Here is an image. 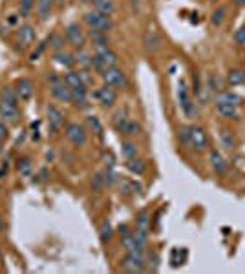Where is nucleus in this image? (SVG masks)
<instances>
[{
    "label": "nucleus",
    "mask_w": 245,
    "mask_h": 274,
    "mask_svg": "<svg viewBox=\"0 0 245 274\" xmlns=\"http://www.w3.org/2000/svg\"><path fill=\"white\" fill-rule=\"evenodd\" d=\"M159 263H161V256L156 248L152 250H146L145 252V270L148 272H157L159 270Z\"/></svg>",
    "instance_id": "nucleus-18"
},
{
    "label": "nucleus",
    "mask_w": 245,
    "mask_h": 274,
    "mask_svg": "<svg viewBox=\"0 0 245 274\" xmlns=\"http://www.w3.org/2000/svg\"><path fill=\"white\" fill-rule=\"evenodd\" d=\"M219 143H221V146L227 148V150H234L236 148V137L232 135V132L227 128L219 130Z\"/></svg>",
    "instance_id": "nucleus-25"
},
{
    "label": "nucleus",
    "mask_w": 245,
    "mask_h": 274,
    "mask_svg": "<svg viewBox=\"0 0 245 274\" xmlns=\"http://www.w3.org/2000/svg\"><path fill=\"white\" fill-rule=\"evenodd\" d=\"M79 75H81V79H83V83L86 86H90V84L94 83V77L90 75V70H79Z\"/></svg>",
    "instance_id": "nucleus-44"
},
{
    "label": "nucleus",
    "mask_w": 245,
    "mask_h": 274,
    "mask_svg": "<svg viewBox=\"0 0 245 274\" xmlns=\"http://www.w3.org/2000/svg\"><path fill=\"white\" fill-rule=\"evenodd\" d=\"M95 99L101 103V106H105V108H112L117 101V90L110 88L106 84H103L101 88H97V92L94 93Z\"/></svg>",
    "instance_id": "nucleus-12"
},
{
    "label": "nucleus",
    "mask_w": 245,
    "mask_h": 274,
    "mask_svg": "<svg viewBox=\"0 0 245 274\" xmlns=\"http://www.w3.org/2000/svg\"><path fill=\"white\" fill-rule=\"evenodd\" d=\"M64 135H66V139H68L73 146H77V148L84 146L86 141H88V130L79 123L66 124V126H64Z\"/></svg>",
    "instance_id": "nucleus-4"
},
{
    "label": "nucleus",
    "mask_w": 245,
    "mask_h": 274,
    "mask_svg": "<svg viewBox=\"0 0 245 274\" xmlns=\"http://www.w3.org/2000/svg\"><path fill=\"white\" fill-rule=\"evenodd\" d=\"M101 79L106 86L114 90H126L128 88V77L121 68H106L105 72H101Z\"/></svg>",
    "instance_id": "nucleus-1"
},
{
    "label": "nucleus",
    "mask_w": 245,
    "mask_h": 274,
    "mask_svg": "<svg viewBox=\"0 0 245 274\" xmlns=\"http://www.w3.org/2000/svg\"><path fill=\"white\" fill-rule=\"evenodd\" d=\"M136 225H137V230H141V232H150V225H152L150 212H148V210H141L136 217Z\"/></svg>",
    "instance_id": "nucleus-28"
},
{
    "label": "nucleus",
    "mask_w": 245,
    "mask_h": 274,
    "mask_svg": "<svg viewBox=\"0 0 245 274\" xmlns=\"http://www.w3.org/2000/svg\"><path fill=\"white\" fill-rule=\"evenodd\" d=\"M53 59H55V62L57 64H61V66H64L66 70H70V68L75 64V57H73L72 53L64 52V50H61V52H55L53 53Z\"/></svg>",
    "instance_id": "nucleus-27"
},
{
    "label": "nucleus",
    "mask_w": 245,
    "mask_h": 274,
    "mask_svg": "<svg viewBox=\"0 0 245 274\" xmlns=\"http://www.w3.org/2000/svg\"><path fill=\"white\" fill-rule=\"evenodd\" d=\"M223 19H225V8H218V10L212 13V17H210V21H212L214 26H221Z\"/></svg>",
    "instance_id": "nucleus-41"
},
{
    "label": "nucleus",
    "mask_w": 245,
    "mask_h": 274,
    "mask_svg": "<svg viewBox=\"0 0 245 274\" xmlns=\"http://www.w3.org/2000/svg\"><path fill=\"white\" fill-rule=\"evenodd\" d=\"M64 83L68 84L70 90H75V88H81V86H86V84L83 83V79H81V75H79V72H73V70H70L66 75H64Z\"/></svg>",
    "instance_id": "nucleus-30"
},
{
    "label": "nucleus",
    "mask_w": 245,
    "mask_h": 274,
    "mask_svg": "<svg viewBox=\"0 0 245 274\" xmlns=\"http://www.w3.org/2000/svg\"><path fill=\"white\" fill-rule=\"evenodd\" d=\"M187 146L196 152H205L209 148V137L203 128L199 126H188V141Z\"/></svg>",
    "instance_id": "nucleus-6"
},
{
    "label": "nucleus",
    "mask_w": 245,
    "mask_h": 274,
    "mask_svg": "<svg viewBox=\"0 0 245 274\" xmlns=\"http://www.w3.org/2000/svg\"><path fill=\"white\" fill-rule=\"evenodd\" d=\"M126 168L134 174V176H143L146 172V165L145 161L141 157H134V159H126Z\"/></svg>",
    "instance_id": "nucleus-26"
},
{
    "label": "nucleus",
    "mask_w": 245,
    "mask_h": 274,
    "mask_svg": "<svg viewBox=\"0 0 245 274\" xmlns=\"http://www.w3.org/2000/svg\"><path fill=\"white\" fill-rule=\"evenodd\" d=\"M209 161H210V166H212V170L218 174V176H225L227 172H229V163L225 159V155L221 154L219 150L212 148L209 154Z\"/></svg>",
    "instance_id": "nucleus-13"
},
{
    "label": "nucleus",
    "mask_w": 245,
    "mask_h": 274,
    "mask_svg": "<svg viewBox=\"0 0 245 274\" xmlns=\"http://www.w3.org/2000/svg\"><path fill=\"white\" fill-rule=\"evenodd\" d=\"M84 22H86V26L90 30H97V31H105L108 33L112 28H114V21H112V17L110 15H103L99 11H88L86 15H84Z\"/></svg>",
    "instance_id": "nucleus-2"
},
{
    "label": "nucleus",
    "mask_w": 245,
    "mask_h": 274,
    "mask_svg": "<svg viewBox=\"0 0 245 274\" xmlns=\"http://www.w3.org/2000/svg\"><path fill=\"white\" fill-rule=\"evenodd\" d=\"M145 48L148 52H157L159 48H161V37L157 35V31L154 30H148L145 33Z\"/></svg>",
    "instance_id": "nucleus-22"
},
{
    "label": "nucleus",
    "mask_w": 245,
    "mask_h": 274,
    "mask_svg": "<svg viewBox=\"0 0 245 274\" xmlns=\"http://www.w3.org/2000/svg\"><path fill=\"white\" fill-rule=\"evenodd\" d=\"M17 168H19V172H21L22 176H30V174H32V161L28 159V157H24V159H19V163H17Z\"/></svg>",
    "instance_id": "nucleus-39"
},
{
    "label": "nucleus",
    "mask_w": 245,
    "mask_h": 274,
    "mask_svg": "<svg viewBox=\"0 0 245 274\" xmlns=\"http://www.w3.org/2000/svg\"><path fill=\"white\" fill-rule=\"evenodd\" d=\"M216 110L218 114L225 119H238L240 117V112H238V106H232V104H216Z\"/></svg>",
    "instance_id": "nucleus-24"
},
{
    "label": "nucleus",
    "mask_w": 245,
    "mask_h": 274,
    "mask_svg": "<svg viewBox=\"0 0 245 274\" xmlns=\"http://www.w3.org/2000/svg\"><path fill=\"white\" fill-rule=\"evenodd\" d=\"M103 163H105V168H115V155L112 150H105L103 152Z\"/></svg>",
    "instance_id": "nucleus-40"
},
{
    "label": "nucleus",
    "mask_w": 245,
    "mask_h": 274,
    "mask_svg": "<svg viewBox=\"0 0 245 274\" xmlns=\"http://www.w3.org/2000/svg\"><path fill=\"white\" fill-rule=\"evenodd\" d=\"M177 99H179V106H181L183 114L192 119L194 115H196V106H194L192 99H190V95H188L187 84L183 83V81L179 83V88H177Z\"/></svg>",
    "instance_id": "nucleus-9"
},
{
    "label": "nucleus",
    "mask_w": 245,
    "mask_h": 274,
    "mask_svg": "<svg viewBox=\"0 0 245 274\" xmlns=\"http://www.w3.org/2000/svg\"><path fill=\"white\" fill-rule=\"evenodd\" d=\"M33 8H35V0H21L19 2V17L28 19V17L32 15Z\"/></svg>",
    "instance_id": "nucleus-37"
},
{
    "label": "nucleus",
    "mask_w": 245,
    "mask_h": 274,
    "mask_svg": "<svg viewBox=\"0 0 245 274\" xmlns=\"http://www.w3.org/2000/svg\"><path fill=\"white\" fill-rule=\"evenodd\" d=\"M216 104H232V106H240L241 104V97L238 95V93H234V92H221L216 95Z\"/></svg>",
    "instance_id": "nucleus-21"
},
{
    "label": "nucleus",
    "mask_w": 245,
    "mask_h": 274,
    "mask_svg": "<svg viewBox=\"0 0 245 274\" xmlns=\"http://www.w3.org/2000/svg\"><path fill=\"white\" fill-rule=\"evenodd\" d=\"M106 186H108V183H106L105 172H97L94 176V179H92V190L101 194V192L106 190Z\"/></svg>",
    "instance_id": "nucleus-34"
},
{
    "label": "nucleus",
    "mask_w": 245,
    "mask_h": 274,
    "mask_svg": "<svg viewBox=\"0 0 245 274\" xmlns=\"http://www.w3.org/2000/svg\"><path fill=\"white\" fill-rule=\"evenodd\" d=\"M64 39H66V42H68L70 46L75 48V50H84L86 41H88L86 33H84L83 28L79 26L77 22H72V24L66 26V30H64Z\"/></svg>",
    "instance_id": "nucleus-5"
},
{
    "label": "nucleus",
    "mask_w": 245,
    "mask_h": 274,
    "mask_svg": "<svg viewBox=\"0 0 245 274\" xmlns=\"http://www.w3.org/2000/svg\"><path fill=\"white\" fill-rule=\"evenodd\" d=\"M37 128H39V123H33L32 130H37ZM33 139H39V134H37V132H33Z\"/></svg>",
    "instance_id": "nucleus-47"
},
{
    "label": "nucleus",
    "mask_w": 245,
    "mask_h": 274,
    "mask_svg": "<svg viewBox=\"0 0 245 274\" xmlns=\"http://www.w3.org/2000/svg\"><path fill=\"white\" fill-rule=\"evenodd\" d=\"M95 57L99 59L101 64H103V68H114L119 64V57H117V53L112 50V48H97L95 50Z\"/></svg>",
    "instance_id": "nucleus-14"
},
{
    "label": "nucleus",
    "mask_w": 245,
    "mask_h": 274,
    "mask_svg": "<svg viewBox=\"0 0 245 274\" xmlns=\"http://www.w3.org/2000/svg\"><path fill=\"white\" fill-rule=\"evenodd\" d=\"M46 119H48V124H50V128H52L55 134H59V132L64 130V126H66V117H64V114L61 112V108H57V106L52 103L46 104Z\"/></svg>",
    "instance_id": "nucleus-8"
},
{
    "label": "nucleus",
    "mask_w": 245,
    "mask_h": 274,
    "mask_svg": "<svg viewBox=\"0 0 245 274\" xmlns=\"http://www.w3.org/2000/svg\"><path fill=\"white\" fill-rule=\"evenodd\" d=\"M121 269L126 272H143L145 270V254H126L121 261Z\"/></svg>",
    "instance_id": "nucleus-10"
},
{
    "label": "nucleus",
    "mask_w": 245,
    "mask_h": 274,
    "mask_svg": "<svg viewBox=\"0 0 245 274\" xmlns=\"http://www.w3.org/2000/svg\"><path fill=\"white\" fill-rule=\"evenodd\" d=\"M121 152H123V157H125V159H134V157H137V146L134 145L132 141H123Z\"/></svg>",
    "instance_id": "nucleus-38"
},
{
    "label": "nucleus",
    "mask_w": 245,
    "mask_h": 274,
    "mask_svg": "<svg viewBox=\"0 0 245 274\" xmlns=\"http://www.w3.org/2000/svg\"><path fill=\"white\" fill-rule=\"evenodd\" d=\"M234 42L238 46H245V28H240V30L234 31V35H232Z\"/></svg>",
    "instance_id": "nucleus-43"
},
{
    "label": "nucleus",
    "mask_w": 245,
    "mask_h": 274,
    "mask_svg": "<svg viewBox=\"0 0 245 274\" xmlns=\"http://www.w3.org/2000/svg\"><path fill=\"white\" fill-rule=\"evenodd\" d=\"M86 126H88V130L94 135L103 137V124H101V121H99L97 115H88V117H86Z\"/></svg>",
    "instance_id": "nucleus-32"
},
{
    "label": "nucleus",
    "mask_w": 245,
    "mask_h": 274,
    "mask_svg": "<svg viewBox=\"0 0 245 274\" xmlns=\"http://www.w3.org/2000/svg\"><path fill=\"white\" fill-rule=\"evenodd\" d=\"M95 11H99L103 15H112L115 11V4L114 0H92Z\"/></svg>",
    "instance_id": "nucleus-29"
},
{
    "label": "nucleus",
    "mask_w": 245,
    "mask_h": 274,
    "mask_svg": "<svg viewBox=\"0 0 245 274\" xmlns=\"http://www.w3.org/2000/svg\"><path fill=\"white\" fill-rule=\"evenodd\" d=\"M35 42V28L32 24H22L17 30V44L19 50H28Z\"/></svg>",
    "instance_id": "nucleus-11"
},
{
    "label": "nucleus",
    "mask_w": 245,
    "mask_h": 274,
    "mask_svg": "<svg viewBox=\"0 0 245 274\" xmlns=\"http://www.w3.org/2000/svg\"><path fill=\"white\" fill-rule=\"evenodd\" d=\"M117 234H119V238L123 239V238H126V236H130L132 234V230H130V227L128 225H119V228H117Z\"/></svg>",
    "instance_id": "nucleus-45"
},
{
    "label": "nucleus",
    "mask_w": 245,
    "mask_h": 274,
    "mask_svg": "<svg viewBox=\"0 0 245 274\" xmlns=\"http://www.w3.org/2000/svg\"><path fill=\"white\" fill-rule=\"evenodd\" d=\"M8 135H10V132H8V126H6L4 121L0 119V143L8 139Z\"/></svg>",
    "instance_id": "nucleus-46"
},
{
    "label": "nucleus",
    "mask_w": 245,
    "mask_h": 274,
    "mask_svg": "<svg viewBox=\"0 0 245 274\" xmlns=\"http://www.w3.org/2000/svg\"><path fill=\"white\" fill-rule=\"evenodd\" d=\"M121 241H123V247H125L126 254H145L146 252V248L143 247L139 241H137L134 234H130V236L123 238Z\"/></svg>",
    "instance_id": "nucleus-20"
},
{
    "label": "nucleus",
    "mask_w": 245,
    "mask_h": 274,
    "mask_svg": "<svg viewBox=\"0 0 245 274\" xmlns=\"http://www.w3.org/2000/svg\"><path fill=\"white\" fill-rule=\"evenodd\" d=\"M55 8V0H37V17L39 21L46 22L53 13Z\"/></svg>",
    "instance_id": "nucleus-17"
},
{
    "label": "nucleus",
    "mask_w": 245,
    "mask_h": 274,
    "mask_svg": "<svg viewBox=\"0 0 245 274\" xmlns=\"http://www.w3.org/2000/svg\"><path fill=\"white\" fill-rule=\"evenodd\" d=\"M114 126L115 130H117L121 135H125V137H136V135L141 134V124L137 123V121L126 119L123 114L115 115Z\"/></svg>",
    "instance_id": "nucleus-7"
},
{
    "label": "nucleus",
    "mask_w": 245,
    "mask_h": 274,
    "mask_svg": "<svg viewBox=\"0 0 245 274\" xmlns=\"http://www.w3.org/2000/svg\"><path fill=\"white\" fill-rule=\"evenodd\" d=\"M114 238V228L110 225V221H103L99 227V239L103 245H108Z\"/></svg>",
    "instance_id": "nucleus-31"
},
{
    "label": "nucleus",
    "mask_w": 245,
    "mask_h": 274,
    "mask_svg": "<svg viewBox=\"0 0 245 274\" xmlns=\"http://www.w3.org/2000/svg\"><path fill=\"white\" fill-rule=\"evenodd\" d=\"M17 19H19V17H11V19H10V24H15Z\"/></svg>",
    "instance_id": "nucleus-49"
},
{
    "label": "nucleus",
    "mask_w": 245,
    "mask_h": 274,
    "mask_svg": "<svg viewBox=\"0 0 245 274\" xmlns=\"http://www.w3.org/2000/svg\"><path fill=\"white\" fill-rule=\"evenodd\" d=\"M88 41L94 44V48H108L110 46V39H108V33L105 31H97V30H90L88 31Z\"/></svg>",
    "instance_id": "nucleus-19"
},
{
    "label": "nucleus",
    "mask_w": 245,
    "mask_h": 274,
    "mask_svg": "<svg viewBox=\"0 0 245 274\" xmlns=\"http://www.w3.org/2000/svg\"><path fill=\"white\" fill-rule=\"evenodd\" d=\"M227 83L230 86H240L245 83V72L243 70H230L229 75H227Z\"/></svg>",
    "instance_id": "nucleus-35"
},
{
    "label": "nucleus",
    "mask_w": 245,
    "mask_h": 274,
    "mask_svg": "<svg viewBox=\"0 0 245 274\" xmlns=\"http://www.w3.org/2000/svg\"><path fill=\"white\" fill-rule=\"evenodd\" d=\"M50 93L53 99H57L59 103H68L72 104V90L68 88V84L64 83V79H61L59 75H52L50 77Z\"/></svg>",
    "instance_id": "nucleus-3"
},
{
    "label": "nucleus",
    "mask_w": 245,
    "mask_h": 274,
    "mask_svg": "<svg viewBox=\"0 0 245 274\" xmlns=\"http://www.w3.org/2000/svg\"><path fill=\"white\" fill-rule=\"evenodd\" d=\"M243 86H245V83H243Z\"/></svg>",
    "instance_id": "nucleus-50"
},
{
    "label": "nucleus",
    "mask_w": 245,
    "mask_h": 274,
    "mask_svg": "<svg viewBox=\"0 0 245 274\" xmlns=\"http://www.w3.org/2000/svg\"><path fill=\"white\" fill-rule=\"evenodd\" d=\"M187 248H174L172 254H170V261H172V267H179V265L185 263V259H187Z\"/></svg>",
    "instance_id": "nucleus-36"
},
{
    "label": "nucleus",
    "mask_w": 245,
    "mask_h": 274,
    "mask_svg": "<svg viewBox=\"0 0 245 274\" xmlns=\"http://www.w3.org/2000/svg\"><path fill=\"white\" fill-rule=\"evenodd\" d=\"M234 4L240 6V8H243V6H245V0H234Z\"/></svg>",
    "instance_id": "nucleus-48"
},
{
    "label": "nucleus",
    "mask_w": 245,
    "mask_h": 274,
    "mask_svg": "<svg viewBox=\"0 0 245 274\" xmlns=\"http://www.w3.org/2000/svg\"><path fill=\"white\" fill-rule=\"evenodd\" d=\"M15 92L19 95L21 101H30L33 97V93H35V86H33V81L28 77H22L19 79L15 83Z\"/></svg>",
    "instance_id": "nucleus-15"
},
{
    "label": "nucleus",
    "mask_w": 245,
    "mask_h": 274,
    "mask_svg": "<svg viewBox=\"0 0 245 274\" xmlns=\"http://www.w3.org/2000/svg\"><path fill=\"white\" fill-rule=\"evenodd\" d=\"M73 57H75V62H77L83 70H92V55H90L88 52H84V50H77V53H75Z\"/></svg>",
    "instance_id": "nucleus-33"
},
{
    "label": "nucleus",
    "mask_w": 245,
    "mask_h": 274,
    "mask_svg": "<svg viewBox=\"0 0 245 274\" xmlns=\"http://www.w3.org/2000/svg\"><path fill=\"white\" fill-rule=\"evenodd\" d=\"M19 95H17L15 88H11V86H4V88L0 90V103H6V104H15L19 106Z\"/></svg>",
    "instance_id": "nucleus-23"
},
{
    "label": "nucleus",
    "mask_w": 245,
    "mask_h": 274,
    "mask_svg": "<svg viewBox=\"0 0 245 274\" xmlns=\"http://www.w3.org/2000/svg\"><path fill=\"white\" fill-rule=\"evenodd\" d=\"M0 117L6 124H17L21 121V110L15 104L0 103Z\"/></svg>",
    "instance_id": "nucleus-16"
},
{
    "label": "nucleus",
    "mask_w": 245,
    "mask_h": 274,
    "mask_svg": "<svg viewBox=\"0 0 245 274\" xmlns=\"http://www.w3.org/2000/svg\"><path fill=\"white\" fill-rule=\"evenodd\" d=\"M50 46H52L55 52H61V50H64V39L59 35H52L50 37Z\"/></svg>",
    "instance_id": "nucleus-42"
}]
</instances>
